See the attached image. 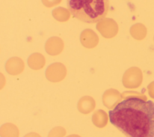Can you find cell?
I'll return each mask as SVG.
<instances>
[{"instance_id":"obj_1","label":"cell","mask_w":154,"mask_h":137,"mask_svg":"<svg viewBox=\"0 0 154 137\" xmlns=\"http://www.w3.org/2000/svg\"><path fill=\"white\" fill-rule=\"evenodd\" d=\"M111 123L127 137H154V103L128 97L109 111Z\"/></svg>"},{"instance_id":"obj_2","label":"cell","mask_w":154,"mask_h":137,"mask_svg":"<svg viewBox=\"0 0 154 137\" xmlns=\"http://www.w3.org/2000/svg\"><path fill=\"white\" fill-rule=\"evenodd\" d=\"M70 13L78 20L94 23L102 21L109 6V0H67Z\"/></svg>"},{"instance_id":"obj_3","label":"cell","mask_w":154,"mask_h":137,"mask_svg":"<svg viewBox=\"0 0 154 137\" xmlns=\"http://www.w3.org/2000/svg\"><path fill=\"white\" fill-rule=\"evenodd\" d=\"M67 70L64 64L60 62H54L48 67L45 76L48 81L52 82H58L64 79Z\"/></svg>"},{"instance_id":"obj_4","label":"cell","mask_w":154,"mask_h":137,"mask_svg":"<svg viewBox=\"0 0 154 137\" xmlns=\"http://www.w3.org/2000/svg\"><path fill=\"white\" fill-rule=\"evenodd\" d=\"M45 50L50 55L55 56L59 55L64 49L63 41L58 37L49 38L46 42L45 46Z\"/></svg>"},{"instance_id":"obj_5","label":"cell","mask_w":154,"mask_h":137,"mask_svg":"<svg viewBox=\"0 0 154 137\" xmlns=\"http://www.w3.org/2000/svg\"><path fill=\"white\" fill-rule=\"evenodd\" d=\"M25 67L23 60L19 57H12L7 60L5 64V70L11 75H17L21 73Z\"/></svg>"},{"instance_id":"obj_6","label":"cell","mask_w":154,"mask_h":137,"mask_svg":"<svg viewBox=\"0 0 154 137\" xmlns=\"http://www.w3.org/2000/svg\"><path fill=\"white\" fill-rule=\"evenodd\" d=\"M98 41L97 35L91 29H86L81 34L80 41L85 47L93 48L97 44Z\"/></svg>"},{"instance_id":"obj_7","label":"cell","mask_w":154,"mask_h":137,"mask_svg":"<svg viewBox=\"0 0 154 137\" xmlns=\"http://www.w3.org/2000/svg\"><path fill=\"white\" fill-rule=\"evenodd\" d=\"M121 99L122 96L119 91L113 89L106 90L102 96L103 103L108 109L112 108Z\"/></svg>"},{"instance_id":"obj_8","label":"cell","mask_w":154,"mask_h":137,"mask_svg":"<svg viewBox=\"0 0 154 137\" xmlns=\"http://www.w3.org/2000/svg\"><path fill=\"white\" fill-rule=\"evenodd\" d=\"M95 101L90 96H85L81 97L78 102L77 107L78 111L84 114L91 112L95 108Z\"/></svg>"},{"instance_id":"obj_9","label":"cell","mask_w":154,"mask_h":137,"mask_svg":"<svg viewBox=\"0 0 154 137\" xmlns=\"http://www.w3.org/2000/svg\"><path fill=\"white\" fill-rule=\"evenodd\" d=\"M45 58L40 53H34L28 58V65L33 70H40L45 65Z\"/></svg>"},{"instance_id":"obj_10","label":"cell","mask_w":154,"mask_h":137,"mask_svg":"<svg viewBox=\"0 0 154 137\" xmlns=\"http://www.w3.org/2000/svg\"><path fill=\"white\" fill-rule=\"evenodd\" d=\"M19 131L17 126L12 123H7L0 127L1 137H19Z\"/></svg>"},{"instance_id":"obj_11","label":"cell","mask_w":154,"mask_h":137,"mask_svg":"<svg viewBox=\"0 0 154 137\" xmlns=\"http://www.w3.org/2000/svg\"><path fill=\"white\" fill-rule=\"evenodd\" d=\"M92 121L94 126L99 128L105 127L108 123V116L106 113L102 110L96 111L92 115Z\"/></svg>"},{"instance_id":"obj_12","label":"cell","mask_w":154,"mask_h":137,"mask_svg":"<svg viewBox=\"0 0 154 137\" xmlns=\"http://www.w3.org/2000/svg\"><path fill=\"white\" fill-rule=\"evenodd\" d=\"M52 14L57 20L62 22L68 20L70 16V11L63 7H58L54 9Z\"/></svg>"},{"instance_id":"obj_13","label":"cell","mask_w":154,"mask_h":137,"mask_svg":"<svg viewBox=\"0 0 154 137\" xmlns=\"http://www.w3.org/2000/svg\"><path fill=\"white\" fill-rule=\"evenodd\" d=\"M66 133L65 129L57 126L54 127L49 133L48 137H64Z\"/></svg>"},{"instance_id":"obj_14","label":"cell","mask_w":154,"mask_h":137,"mask_svg":"<svg viewBox=\"0 0 154 137\" xmlns=\"http://www.w3.org/2000/svg\"><path fill=\"white\" fill-rule=\"evenodd\" d=\"M43 5L47 7H52L58 5L61 0H42Z\"/></svg>"},{"instance_id":"obj_15","label":"cell","mask_w":154,"mask_h":137,"mask_svg":"<svg viewBox=\"0 0 154 137\" xmlns=\"http://www.w3.org/2000/svg\"><path fill=\"white\" fill-rule=\"evenodd\" d=\"M6 83L5 78L2 73L0 72V90L2 89Z\"/></svg>"},{"instance_id":"obj_16","label":"cell","mask_w":154,"mask_h":137,"mask_svg":"<svg viewBox=\"0 0 154 137\" xmlns=\"http://www.w3.org/2000/svg\"><path fill=\"white\" fill-rule=\"evenodd\" d=\"M23 137H41V136L35 132H30L26 135H25Z\"/></svg>"},{"instance_id":"obj_17","label":"cell","mask_w":154,"mask_h":137,"mask_svg":"<svg viewBox=\"0 0 154 137\" xmlns=\"http://www.w3.org/2000/svg\"><path fill=\"white\" fill-rule=\"evenodd\" d=\"M66 137H81V136L78 135H69Z\"/></svg>"}]
</instances>
